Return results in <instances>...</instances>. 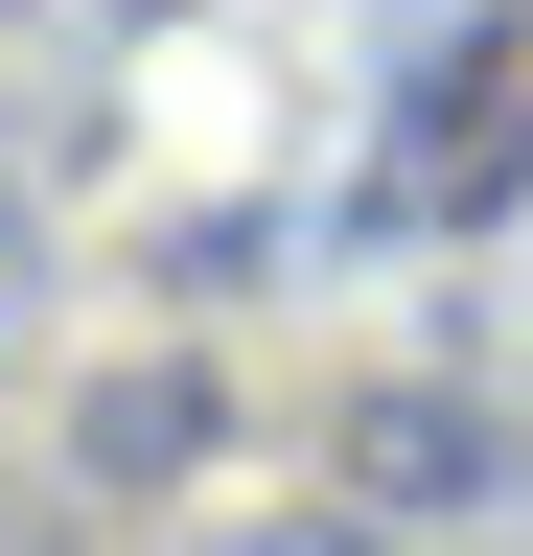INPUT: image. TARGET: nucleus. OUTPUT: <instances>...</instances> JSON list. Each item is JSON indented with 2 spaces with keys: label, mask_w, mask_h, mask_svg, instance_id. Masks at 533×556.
I'll use <instances>...</instances> for the list:
<instances>
[]
</instances>
